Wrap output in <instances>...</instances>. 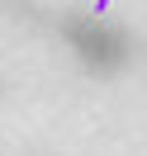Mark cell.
Segmentation results:
<instances>
[{
	"instance_id": "1",
	"label": "cell",
	"mask_w": 147,
	"mask_h": 156,
	"mask_svg": "<svg viewBox=\"0 0 147 156\" xmlns=\"http://www.w3.org/2000/svg\"><path fill=\"white\" fill-rule=\"evenodd\" d=\"M57 33L71 43V52H76L86 66H114L128 52V38L119 29H109V24H100V19H76V14H67V19H57Z\"/></svg>"
}]
</instances>
